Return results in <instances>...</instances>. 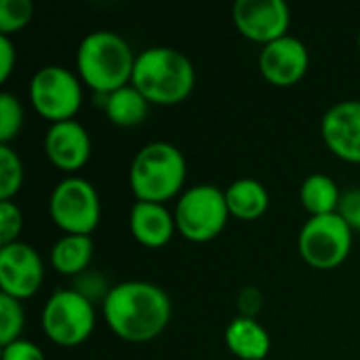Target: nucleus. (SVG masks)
I'll use <instances>...</instances> for the list:
<instances>
[{"label":"nucleus","mask_w":360,"mask_h":360,"mask_svg":"<svg viewBox=\"0 0 360 360\" xmlns=\"http://www.w3.org/2000/svg\"><path fill=\"white\" fill-rule=\"evenodd\" d=\"M352 234L354 230L338 213L308 217L297 234V251L308 266L333 270L348 259Z\"/></svg>","instance_id":"nucleus-9"},{"label":"nucleus","mask_w":360,"mask_h":360,"mask_svg":"<svg viewBox=\"0 0 360 360\" xmlns=\"http://www.w3.org/2000/svg\"><path fill=\"white\" fill-rule=\"evenodd\" d=\"M2 360H46V356L38 344L21 338L2 346Z\"/></svg>","instance_id":"nucleus-28"},{"label":"nucleus","mask_w":360,"mask_h":360,"mask_svg":"<svg viewBox=\"0 0 360 360\" xmlns=\"http://www.w3.org/2000/svg\"><path fill=\"white\" fill-rule=\"evenodd\" d=\"M23 230V213L17 202L0 200V247L17 243Z\"/></svg>","instance_id":"nucleus-25"},{"label":"nucleus","mask_w":360,"mask_h":360,"mask_svg":"<svg viewBox=\"0 0 360 360\" xmlns=\"http://www.w3.org/2000/svg\"><path fill=\"white\" fill-rule=\"evenodd\" d=\"M262 293L257 287H245L238 293V308H240V316H249L255 319L257 312L262 310Z\"/></svg>","instance_id":"nucleus-30"},{"label":"nucleus","mask_w":360,"mask_h":360,"mask_svg":"<svg viewBox=\"0 0 360 360\" xmlns=\"http://www.w3.org/2000/svg\"><path fill=\"white\" fill-rule=\"evenodd\" d=\"M15 61H17V51L11 36L0 34V82L8 80L11 72L15 70Z\"/></svg>","instance_id":"nucleus-29"},{"label":"nucleus","mask_w":360,"mask_h":360,"mask_svg":"<svg viewBox=\"0 0 360 360\" xmlns=\"http://www.w3.org/2000/svg\"><path fill=\"white\" fill-rule=\"evenodd\" d=\"M27 97L49 124L72 120L82 105V80L63 65H42L27 84Z\"/></svg>","instance_id":"nucleus-8"},{"label":"nucleus","mask_w":360,"mask_h":360,"mask_svg":"<svg viewBox=\"0 0 360 360\" xmlns=\"http://www.w3.org/2000/svg\"><path fill=\"white\" fill-rule=\"evenodd\" d=\"M228 350L240 360H264L272 350V338L268 329L249 316H236L228 323L224 333Z\"/></svg>","instance_id":"nucleus-16"},{"label":"nucleus","mask_w":360,"mask_h":360,"mask_svg":"<svg viewBox=\"0 0 360 360\" xmlns=\"http://www.w3.org/2000/svg\"><path fill=\"white\" fill-rule=\"evenodd\" d=\"M188 162L169 141H150L139 148L129 167V186L137 200L167 202L184 192Z\"/></svg>","instance_id":"nucleus-4"},{"label":"nucleus","mask_w":360,"mask_h":360,"mask_svg":"<svg viewBox=\"0 0 360 360\" xmlns=\"http://www.w3.org/2000/svg\"><path fill=\"white\" fill-rule=\"evenodd\" d=\"M135 51L114 30L89 32L76 49V74L95 95H108L131 84Z\"/></svg>","instance_id":"nucleus-2"},{"label":"nucleus","mask_w":360,"mask_h":360,"mask_svg":"<svg viewBox=\"0 0 360 360\" xmlns=\"http://www.w3.org/2000/svg\"><path fill=\"white\" fill-rule=\"evenodd\" d=\"M101 310L112 333L129 344L156 340L173 316L169 293L150 281H122L112 285Z\"/></svg>","instance_id":"nucleus-1"},{"label":"nucleus","mask_w":360,"mask_h":360,"mask_svg":"<svg viewBox=\"0 0 360 360\" xmlns=\"http://www.w3.org/2000/svg\"><path fill=\"white\" fill-rule=\"evenodd\" d=\"M101 97V108L108 116V120L116 127L129 129V127H137L148 118L150 112V101L133 86H120L108 95H97Z\"/></svg>","instance_id":"nucleus-18"},{"label":"nucleus","mask_w":360,"mask_h":360,"mask_svg":"<svg viewBox=\"0 0 360 360\" xmlns=\"http://www.w3.org/2000/svg\"><path fill=\"white\" fill-rule=\"evenodd\" d=\"M321 135L338 158L360 165V99L333 103L321 120Z\"/></svg>","instance_id":"nucleus-14"},{"label":"nucleus","mask_w":360,"mask_h":360,"mask_svg":"<svg viewBox=\"0 0 360 360\" xmlns=\"http://www.w3.org/2000/svg\"><path fill=\"white\" fill-rule=\"evenodd\" d=\"M32 0H0V34H15L34 19Z\"/></svg>","instance_id":"nucleus-24"},{"label":"nucleus","mask_w":360,"mask_h":360,"mask_svg":"<svg viewBox=\"0 0 360 360\" xmlns=\"http://www.w3.org/2000/svg\"><path fill=\"white\" fill-rule=\"evenodd\" d=\"M310 68V51L297 36H283L259 51V72L274 86L297 84Z\"/></svg>","instance_id":"nucleus-12"},{"label":"nucleus","mask_w":360,"mask_h":360,"mask_svg":"<svg viewBox=\"0 0 360 360\" xmlns=\"http://www.w3.org/2000/svg\"><path fill=\"white\" fill-rule=\"evenodd\" d=\"M95 304L74 287L55 289L42 306L40 325L44 335L63 348L84 344L95 329Z\"/></svg>","instance_id":"nucleus-6"},{"label":"nucleus","mask_w":360,"mask_h":360,"mask_svg":"<svg viewBox=\"0 0 360 360\" xmlns=\"http://www.w3.org/2000/svg\"><path fill=\"white\" fill-rule=\"evenodd\" d=\"M177 232L190 243H209L217 238L230 215L226 192L215 184H196L186 188L173 209Z\"/></svg>","instance_id":"nucleus-5"},{"label":"nucleus","mask_w":360,"mask_h":360,"mask_svg":"<svg viewBox=\"0 0 360 360\" xmlns=\"http://www.w3.org/2000/svg\"><path fill=\"white\" fill-rule=\"evenodd\" d=\"M44 283V262L30 243L17 240L0 247V289L19 302L30 300Z\"/></svg>","instance_id":"nucleus-10"},{"label":"nucleus","mask_w":360,"mask_h":360,"mask_svg":"<svg viewBox=\"0 0 360 360\" xmlns=\"http://www.w3.org/2000/svg\"><path fill=\"white\" fill-rule=\"evenodd\" d=\"M23 120L25 114L21 101L13 93L2 91L0 93V143L11 146L19 137Z\"/></svg>","instance_id":"nucleus-23"},{"label":"nucleus","mask_w":360,"mask_h":360,"mask_svg":"<svg viewBox=\"0 0 360 360\" xmlns=\"http://www.w3.org/2000/svg\"><path fill=\"white\" fill-rule=\"evenodd\" d=\"M93 253H95V245L91 236L63 234L51 249V264L59 274L76 278L78 274L89 270L93 262Z\"/></svg>","instance_id":"nucleus-19"},{"label":"nucleus","mask_w":360,"mask_h":360,"mask_svg":"<svg viewBox=\"0 0 360 360\" xmlns=\"http://www.w3.org/2000/svg\"><path fill=\"white\" fill-rule=\"evenodd\" d=\"M131 84L152 105H177L194 91L196 70L190 57L173 46H148L137 53Z\"/></svg>","instance_id":"nucleus-3"},{"label":"nucleus","mask_w":360,"mask_h":360,"mask_svg":"<svg viewBox=\"0 0 360 360\" xmlns=\"http://www.w3.org/2000/svg\"><path fill=\"white\" fill-rule=\"evenodd\" d=\"M232 21L247 40L264 46L289 34L291 8L285 0H236Z\"/></svg>","instance_id":"nucleus-11"},{"label":"nucleus","mask_w":360,"mask_h":360,"mask_svg":"<svg viewBox=\"0 0 360 360\" xmlns=\"http://www.w3.org/2000/svg\"><path fill=\"white\" fill-rule=\"evenodd\" d=\"M359 49H360V32H359Z\"/></svg>","instance_id":"nucleus-31"},{"label":"nucleus","mask_w":360,"mask_h":360,"mask_svg":"<svg viewBox=\"0 0 360 360\" xmlns=\"http://www.w3.org/2000/svg\"><path fill=\"white\" fill-rule=\"evenodd\" d=\"M74 289H76L78 293H82L84 297H89L93 304H97V302L103 304V300L108 297L112 285L105 281L103 274L93 272V270L89 268L86 272H82V274H78V276L74 278Z\"/></svg>","instance_id":"nucleus-26"},{"label":"nucleus","mask_w":360,"mask_h":360,"mask_svg":"<svg viewBox=\"0 0 360 360\" xmlns=\"http://www.w3.org/2000/svg\"><path fill=\"white\" fill-rule=\"evenodd\" d=\"M25 179V169L21 156L13 146L0 143V200H13Z\"/></svg>","instance_id":"nucleus-21"},{"label":"nucleus","mask_w":360,"mask_h":360,"mask_svg":"<svg viewBox=\"0 0 360 360\" xmlns=\"http://www.w3.org/2000/svg\"><path fill=\"white\" fill-rule=\"evenodd\" d=\"M23 329H25L23 304L11 295L0 293V344L6 346L15 340H21Z\"/></svg>","instance_id":"nucleus-22"},{"label":"nucleus","mask_w":360,"mask_h":360,"mask_svg":"<svg viewBox=\"0 0 360 360\" xmlns=\"http://www.w3.org/2000/svg\"><path fill=\"white\" fill-rule=\"evenodd\" d=\"M42 148L46 158L63 173H76L80 171L93 152V141L82 122L76 118L72 120H61L49 124Z\"/></svg>","instance_id":"nucleus-13"},{"label":"nucleus","mask_w":360,"mask_h":360,"mask_svg":"<svg viewBox=\"0 0 360 360\" xmlns=\"http://www.w3.org/2000/svg\"><path fill=\"white\" fill-rule=\"evenodd\" d=\"M224 192L230 215L240 221H255L270 209V192L259 179H234Z\"/></svg>","instance_id":"nucleus-17"},{"label":"nucleus","mask_w":360,"mask_h":360,"mask_svg":"<svg viewBox=\"0 0 360 360\" xmlns=\"http://www.w3.org/2000/svg\"><path fill=\"white\" fill-rule=\"evenodd\" d=\"M338 215L352 230H360V188H350V190L342 192Z\"/></svg>","instance_id":"nucleus-27"},{"label":"nucleus","mask_w":360,"mask_h":360,"mask_svg":"<svg viewBox=\"0 0 360 360\" xmlns=\"http://www.w3.org/2000/svg\"><path fill=\"white\" fill-rule=\"evenodd\" d=\"M129 230L139 245L148 249H160L171 243L173 234L177 232V224L167 205L137 200L129 211Z\"/></svg>","instance_id":"nucleus-15"},{"label":"nucleus","mask_w":360,"mask_h":360,"mask_svg":"<svg viewBox=\"0 0 360 360\" xmlns=\"http://www.w3.org/2000/svg\"><path fill=\"white\" fill-rule=\"evenodd\" d=\"M340 198L342 190L338 181L327 173H312L300 186V202L310 213V217L338 213Z\"/></svg>","instance_id":"nucleus-20"},{"label":"nucleus","mask_w":360,"mask_h":360,"mask_svg":"<svg viewBox=\"0 0 360 360\" xmlns=\"http://www.w3.org/2000/svg\"><path fill=\"white\" fill-rule=\"evenodd\" d=\"M49 215L63 234L91 236L101 219V198L97 188L80 175L59 179L49 196Z\"/></svg>","instance_id":"nucleus-7"}]
</instances>
